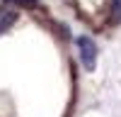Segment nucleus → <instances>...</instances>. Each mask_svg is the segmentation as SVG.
<instances>
[{"mask_svg": "<svg viewBox=\"0 0 121 117\" xmlns=\"http://www.w3.org/2000/svg\"><path fill=\"white\" fill-rule=\"evenodd\" d=\"M78 49H80V58H82V63L87 71H92L95 68V61H97V46L90 37H78Z\"/></svg>", "mask_w": 121, "mask_h": 117, "instance_id": "f257e3e1", "label": "nucleus"}, {"mask_svg": "<svg viewBox=\"0 0 121 117\" xmlns=\"http://www.w3.org/2000/svg\"><path fill=\"white\" fill-rule=\"evenodd\" d=\"M15 22H17V12L15 10H3V12H0V34H5Z\"/></svg>", "mask_w": 121, "mask_h": 117, "instance_id": "f03ea898", "label": "nucleus"}, {"mask_svg": "<svg viewBox=\"0 0 121 117\" xmlns=\"http://www.w3.org/2000/svg\"><path fill=\"white\" fill-rule=\"evenodd\" d=\"M121 20V0H114L112 3V22H119Z\"/></svg>", "mask_w": 121, "mask_h": 117, "instance_id": "7ed1b4c3", "label": "nucleus"}, {"mask_svg": "<svg viewBox=\"0 0 121 117\" xmlns=\"http://www.w3.org/2000/svg\"><path fill=\"white\" fill-rule=\"evenodd\" d=\"M5 3H15V5H19V7H34L36 0H5Z\"/></svg>", "mask_w": 121, "mask_h": 117, "instance_id": "20e7f679", "label": "nucleus"}]
</instances>
